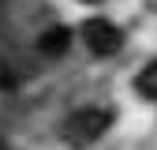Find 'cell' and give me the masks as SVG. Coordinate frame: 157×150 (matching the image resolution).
<instances>
[{
	"label": "cell",
	"mask_w": 157,
	"mask_h": 150,
	"mask_svg": "<svg viewBox=\"0 0 157 150\" xmlns=\"http://www.w3.org/2000/svg\"><path fill=\"white\" fill-rule=\"evenodd\" d=\"M139 90L146 98H157V64H146L142 75H139Z\"/></svg>",
	"instance_id": "cell-4"
},
{
	"label": "cell",
	"mask_w": 157,
	"mask_h": 150,
	"mask_svg": "<svg viewBox=\"0 0 157 150\" xmlns=\"http://www.w3.org/2000/svg\"><path fill=\"white\" fill-rule=\"evenodd\" d=\"M67 45H71V30L67 26H52V30H45L37 38V53L41 56H60V53H67Z\"/></svg>",
	"instance_id": "cell-3"
},
{
	"label": "cell",
	"mask_w": 157,
	"mask_h": 150,
	"mask_svg": "<svg viewBox=\"0 0 157 150\" xmlns=\"http://www.w3.org/2000/svg\"><path fill=\"white\" fill-rule=\"evenodd\" d=\"M82 41H86V49L97 53V56H112V53H120L124 34L116 30L109 19H86V23H82Z\"/></svg>",
	"instance_id": "cell-2"
},
{
	"label": "cell",
	"mask_w": 157,
	"mask_h": 150,
	"mask_svg": "<svg viewBox=\"0 0 157 150\" xmlns=\"http://www.w3.org/2000/svg\"><path fill=\"white\" fill-rule=\"evenodd\" d=\"M109 128H112V109L109 105H86V109H75L71 116L64 120L60 135H64L67 146L82 150V146H94Z\"/></svg>",
	"instance_id": "cell-1"
}]
</instances>
